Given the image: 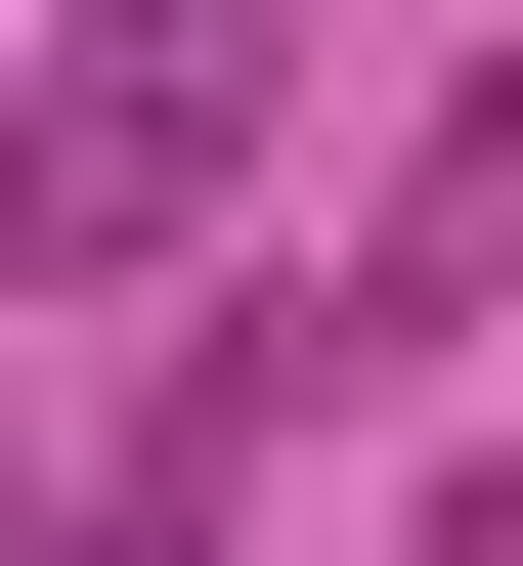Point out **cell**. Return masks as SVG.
Wrapping results in <instances>:
<instances>
[{
  "label": "cell",
  "mask_w": 523,
  "mask_h": 566,
  "mask_svg": "<svg viewBox=\"0 0 523 566\" xmlns=\"http://www.w3.org/2000/svg\"><path fill=\"white\" fill-rule=\"evenodd\" d=\"M305 132V0H87L44 87H0V262L44 305H132V262H219V175Z\"/></svg>",
  "instance_id": "cell-1"
},
{
  "label": "cell",
  "mask_w": 523,
  "mask_h": 566,
  "mask_svg": "<svg viewBox=\"0 0 523 566\" xmlns=\"http://www.w3.org/2000/svg\"><path fill=\"white\" fill-rule=\"evenodd\" d=\"M0 566H219V436H132V480H44Z\"/></svg>",
  "instance_id": "cell-2"
}]
</instances>
